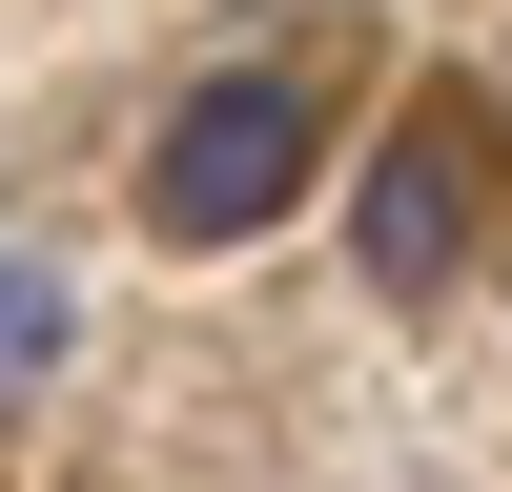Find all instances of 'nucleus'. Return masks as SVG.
I'll use <instances>...</instances> for the list:
<instances>
[{
	"label": "nucleus",
	"instance_id": "obj_1",
	"mask_svg": "<svg viewBox=\"0 0 512 492\" xmlns=\"http://www.w3.org/2000/svg\"><path fill=\"white\" fill-rule=\"evenodd\" d=\"M308 144H328L308 82H267V62H246V82H185V123L144 144V226H164V246H246V226H287Z\"/></svg>",
	"mask_w": 512,
	"mask_h": 492
},
{
	"label": "nucleus",
	"instance_id": "obj_2",
	"mask_svg": "<svg viewBox=\"0 0 512 492\" xmlns=\"http://www.w3.org/2000/svg\"><path fill=\"white\" fill-rule=\"evenodd\" d=\"M349 246H369V287H451L472 267V123H410L349 185Z\"/></svg>",
	"mask_w": 512,
	"mask_h": 492
},
{
	"label": "nucleus",
	"instance_id": "obj_3",
	"mask_svg": "<svg viewBox=\"0 0 512 492\" xmlns=\"http://www.w3.org/2000/svg\"><path fill=\"white\" fill-rule=\"evenodd\" d=\"M62 328H82V308H62V267H41V246H0V410L62 369Z\"/></svg>",
	"mask_w": 512,
	"mask_h": 492
}]
</instances>
